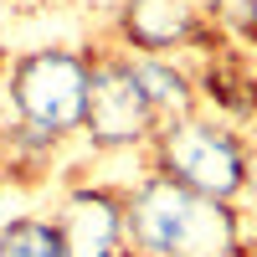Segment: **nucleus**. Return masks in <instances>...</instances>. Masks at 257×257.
Listing matches in <instances>:
<instances>
[{"label":"nucleus","mask_w":257,"mask_h":257,"mask_svg":"<svg viewBox=\"0 0 257 257\" xmlns=\"http://www.w3.org/2000/svg\"><path fill=\"white\" fill-rule=\"evenodd\" d=\"M128 257H247L242 211L149 170L123 190Z\"/></svg>","instance_id":"f257e3e1"},{"label":"nucleus","mask_w":257,"mask_h":257,"mask_svg":"<svg viewBox=\"0 0 257 257\" xmlns=\"http://www.w3.org/2000/svg\"><path fill=\"white\" fill-rule=\"evenodd\" d=\"M88 82L93 52L72 47H36L11 62L6 98H11V160L16 155H52L57 144L82 134L88 118Z\"/></svg>","instance_id":"f03ea898"},{"label":"nucleus","mask_w":257,"mask_h":257,"mask_svg":"<svg viewBox=\"0 0 257 257\" xmlns=\"http://www.w3.org/2000/svg\"><path fill=\"white\" fill-rule=\"evenodd\" d=\"M144 155H149V170L180 180L185 190H196V196L226 201V206L247 201L252 155H247V144L231 134L226 123H216V118H201V113L170 118V123H160V134L149 139Z\"/></svg>","instance_id":"7ed1b4c3"},{"label":"nucleus","mask_w":257,"mask_h":257,"mask_svg":"<svg viewBox=\"0 0 257 257\" xmlns=\"http://www.w3.org/2000/svg\"><path fill=\"white\" fill-rule=\"evenodd\" d=\"M160 134V113L134 77V57L123 47L93 52V82H88V118H82V139L98 155H123V149H149Z\"/></svg>","instance_id":"20e7f679"},{"label":"nucleus","mask_w":257,"mask_h":257,"mask_svg":"<svg viewBox=\"0 0 257 257\" xmlns=\"http://www.w3.org/2000/svg\"><path fill=\"white\" fill-rule=\"evenodd\" d=\"M67 257H128V216L118 185H77L57 206Z\"/></svg>","instance_id":"39448f33"},{"label":"nucleus","mask_w":257,"mask_h":257,"mask_svg":"<svg viewBox=\"0 0 257 257\" xmlns=\"http://www.w3.org/2000/svg\"><path fill=\"white\" fill-rule=\"evenodd\" d=\"M113 41L134 57H175L201 41L196 0H123L113 6Z\"/></svg>","instance_id":"423d86ee"},{"label":"nucleus","mask_w":257,"mask_h":257,"mask_svg":"<svg viewBox=\"0 0 257 257\" xmlns=\"http://www.w3.org/2000/svg\"><path fill=\"white\" fill-rule=\"evenodd\" d=\"M134 77H139V88L149 98V108L160 113V123L196 113V82H190L185 67H175V57H134Z\"/></svg>","instance_id":"0eeeda50"},{"label":"nucleus","mask_w":257,"mask_h":257,"mask_svg":"<svg viewBox=\"0 0 257 257\" xmlns=\"http://www.w3.org/2000/svg\"><path fill=\"white\" fill-rule=\"evenodd\" d=\"M0 257H67L57 216H11L0 226Z\"/></svg>","instance_id":"6e6552de"},{"label":"nucleus","mask_w":257,"mask_h":257,"mask_svg":"<svg viewBox=\"0 0 257 257\" xmlns=\"http://www.w3.org/2000/svg\"><path fill=\"white\" fill-rule=\"evenodd\" d=\"M257 201V196H252ZM242 231H247V257L257 252V211H252V216H242Z\"/></svg>","instance_id":"1a4fd4ad"},{"label":"nucleus","mask_w":257,"mask_h":257,"mask_svg":"<svg viewBox=\"0 0 257 257\" xmlns=\"http://www.w3.org/2000/svg\"><path fill=\"white\" fill-rule=\"evenodd\" d=\"M6 165H11V128L0 123V180H6Z\"/></svg>","instance_id":"9d476101"},{"label":"nucleus","mask_w":257,"mask_h":257,"mask_svg":"<svg viewBox=\"0 0 257 257\" xmlns=\"http://www.w3.org/2000/svg\"><path fill=\"white\" fill-rule=\"evenodd\" d=\"M113 6H123V0H113Z\"/></svg>","instance_id":"9b49d317"}]
</instances>
